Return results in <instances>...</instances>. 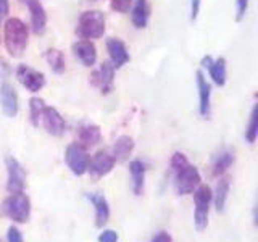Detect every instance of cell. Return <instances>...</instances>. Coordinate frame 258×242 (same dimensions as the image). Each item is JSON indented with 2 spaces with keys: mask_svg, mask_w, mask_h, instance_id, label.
Returning <instances> with one entry per match:
<instances>
[{
  "mask_svg": "<svg viewBox=\"0 0 258 242\" xmlns=\"http://www.w3.org/2000/svg\"><path fill=\"white\" fill-rule=\"evenodd\" d=\"M4 36H5V47L8 53L13 58H20L26 52L28 47V37H29L28 26L20 18H10L7 20L4 26Z\"/></svg>",
  "mask_w": 258,
  "mask_h": 242,
  "instance_id": "1",
  "label": "cell"
},
{
  "mask_svg": "<svg viewBox=\"0 0 258 242\" xmlns=\"http://www.w3.org/2000/svg\"><path fill=\"white\" fill-rule=\"evenodd\" d=\"M2 213L15 223H26L31 216V200L26 194H10L2 204Z\"/></svg>",
  "mask_w": 258,
  "mask_h": 242,
  "instance_id": "2",
  "label": "cell"
},
{
  "mask_svg": "<svg viewBox=\"0 0 258 242\" xmlns=\"http://www.w3.org/2000/svg\"><path fill=\"white\" fill-rule=\"evenodd\" d=\"M213 200V192L207 184H200L194 191V224L197 231H204L208 226V216H210V205Z\"/></svg>",
  "mask_w": 258,
  "mask_h": 242,
  "instance_id": "3",
  "label": "cell"
},
{
  "mask_svg": "<svg viewBox=\"0 0 258 242\" xmlns=\"http://www.w3.org/2000/svg\"><path fill=\"white\" fill-rule=\"evenodd\" d=\"M78 36L83 39H99L105 32V16L99 10H89L84 12L79 16L78 28H76Z\"/></svg>",
  "mask_w": 258,
  "mask_h": 242,
  "instance_id": "4",
  "label": "cell"
},
{
  "mask_svg": "<svg viewBox=\"0 0 258 242\" xmlns=\"http://www.w3.org/2000/svg\"><path fill=\"white\" fill-rule=\"evenodd\" d=\"M200 181H202V177H200L199 169L190 163L174 171V189L179 196L192 194L200 186Z\"/></svg>",
  "mask_w": 258,
  "mask_h": 242,
  "instance_id": "5",
  "label": "cell"
},
{
  "mask_svg": "<svg viewBox=\"0 0 258 242\" xmlns=\"http://www.w3.org/2000/svg\"><path fill=\"white\" fill-rule=\"evenodd\" d=\"M7 166V191L10 194H18L24 191L26 186V171L23 165L15 157L5 158Z\"/></svg>",
  "mask_w": 258,
  "mask_h": 242,
  "instance_id": "6",
  "label": "cell"
},
{
  "mask_svg": "<svg viewBox=\"0 0 258 242\" xmlns=\"http://www.w3.org/2000/svg\"><path fill=\"white\" fill-rule=\"evenodd\" d=\"M64 161H67V165L71 169L73 174L83 176V174L87 173L89 155H87L86 149L81 144L75 142V144L68 145L67 150H64Z\"/></svg>",
  "mask_w": 258,
  "mask_h": 242,
  "instance_id": "7",
  "label": "cell"
},
{
  "mask_svg": "<svg viewBox=\"0 0 258 242\" xmlns=\"http://www.w3.org/2000/svg\"><path fill=\"white\" fill-rule=\"evenodd\" d=\"M116 161L108 150H99L91 160H89L87 171L91 173L94 179H100V177L107 176L111 171Z\"/></svg>",
  "mask_w": 258,
  "mask_h": 242,
  "instance_id": "8",
  "label": "cell"
},
{
  "mask_svg": "<svg viewBox=\"0 0 258 242\" xmlns=\"http://www.w3.org/2000/svg\"><path fill=\"white\" fill-rule=\"evenodd\" d=\"M16 78L29 92H39L45 86V76L40 71L32 70L28 65H20L16 70Z\"/></svg>",
  "mask_w": 258,
  "mask_h": 242,
  "instance_id": "9",
  "label": "cell"
},
{
  "mask_svg": "<svg viewBox=\"0 0 258 242\" xmlns=\"http://www.w3.org/2000/svg\"><path fill=\"white\" fill-rule=\"evenodd\" d=\"M40 123L44 125L45 131L50 136L61 137L64 133H67V123H64V119L60 115V111L53 107H45L44 115H42V121H40Z\"/></svg>",
  "mask_w": 258,
  "mask_h": 242,
  "instance_id": "10",
  "label": "cell"
},
{
  "mask_svg": "<svg viewBox=\"0 0 258 242\" xmlns=\"http://www.w3.org/2000/svg\"><path fill=\"white\" fill-rule=\"evenodd\" d=\"M31 13V26L34 34H44L47 28V13L40 0H21Z\"/></svg>",
  "mask_w": 258,
  "mask_h": 242,
  "instance_id": "11",
  "label": "cell"
},
{
  "mask_svg": "<svg viewBox=\"0 0 258 242\" xmlns=\"http://www.w3.org/2000/svg\"><path fill=\"white\" fill-rule=\"evenodd\" d=\"M86 197L94 205L95 226L97 228H103V226L107 224L110 220V205H108L107 197H105L102 192H91V194H87Z\"/></svg>",
  "mask_w": 258,
  "mask_h": 242,
  "instance_id": "12",
  "label": "cell"
},
{
  "mask_svg": "<svg viewBox=\"0 0 258 242\" xmlns=\"http://www.w3.org/2000/svg\"><path fill=\"white\" fill-rule=\"evenodd\" d=\"M0 103H2V110L5 116L15 118L18 115L20 105H18V94H16L15 87L8 83H4L0 86Z\"/></svg>",
  "mask_w": 258,
  "mask_h": 242,
  "instance_id": "13",
  "label": "cell"
},
{
  "mask_svg": "<svg viewBox=\"0 0 258 242\" xmlns=\"http://www.w3.org/2000/svg\"><path fill=\"white\" fill-rule=\"evenodd\" d=\"M113 79H115V68L110 62H103L92 75V84L99 87L102 94H108L113 89Z\"/></svg>",
  "mask_w": 258,
  "mask_h": 242,
  "instance_id": "14",
  "label": "cell"
},
{
  "mask_svg": "<svg viewBox=\"0 0 258 242\" xmlns=\"http://www.w3.org/2000/svg\"><path fill=\"white\" fill-rule=\"evenodd\" d=\"M196 79L199 89V111L202 116H208L210 107H212V86H210V83L202 71L196 73Z\"/></svg>",
  "mask_w": 258,
  "mask_h": 242,
  "instance_id": "15",
  "label": "cell"
},
{
  "mask_svg": "<svg viewBox=\"0 0 258 242\" xmlns=\"http://www.w3.org/2000/svg\"><path fill=\"white\" fill-rule=\"evenodd\" d=\"M107 50H108L110 60H111L110 63L113 65V68L115 70L124 67V65L129 62V52H127V48L121 39H115V37L108 39Z\"/></svg>",
  "mask_w": 258,
  "mask_h": 242,
  "instance_id": "16",
  "label": "cell"
},
{
  "mask_svg": "<svg viewBox=\"0 0 258 242\" xmlns=\"http://www.w3.org/2000/svg\"><path fill=\"white\" fill-rule=\"evenodd\" d=\"M202 63H204L205 68H208L210 78L213 79V83L216 86H224L226 84V60L223 58V56L213 60L212 56L208 55V56H205L204 60H202Z\"/></svg>",
  "mask_w": 258,
  "mask_h": 242,
  "instance_id": "17",
  "label": "cell"
},
{
  "mask_svg": "<svg viewBox=\"0 0 258 242\" xmlns=\"http://www.w3.org/2000/svg\"><path fill=\"white\" fill-rule=\"evenodd\" d=\"M73 52H75V55L84 67H94L97 62V48L91 40H87V39L79 40V42L73 45Z\"/></svg>",
  "mask_w": 258,
  "mask_h": 242,
  "instance_id": "18",
  "label": "cell"
},
{
  "mask_svg": "<svg viewBox=\"0 0 258 242\" xmlns=\"http://www.w3.org/2000/svg\"><path fill=\"white\" fill-rule=\"evenodd\" d=\"M145 163L142 160H133L129 163V174H131L133 181V192L134 196H141L144 192V184H145Z\"/></svg>",
  "mask_w": 258,
  "mask_h": 242,
  "instance_id": "19",
  "label": "cell"
},
{
  "mask_svg": "<svg viewBox=\"0 0 258 242\" xmlns=\"http://www.w3.org/2000/svg\"><path fill=\"white\" fill-rule=\"evenodd\" d=\"M78 139L84 149L94 147L102 141V131L97 125H83L78 131Z\"/></svg>",
  "mask_w": 258,
  "mask_h": 242,
  "instance_id": "20",
  "label": "cell"
},
{
  "mask_svg": "<svg viewBox=\"0 0 258 242\" xmlns=\"http://www.w3.org/2000/svg\"><path fill=\"white\" fill-rule=\"evenodd\" d=\"M149 18H150L149 0H136V4L133 7V13H131L133 24L137 29H144V28H147Z\"/></svg>",
  "mask_w": 258,
  "mask_h": 242,
  "instance_id": "21",
  "label": "cell"
},
{
  "mask_svg": "<svg viewBox=\"0 0 258 242\" xmlns=\"http://www.w3.org/2000/svg\"><path fill=\"white\" fill-rule=\"evenodd\" d=\"M134 150V141L133 137L129 136H119L115 145H113V158H115V161H119V163H123V161H126L129 158V155L133 153Z\"/></svg>",
  "mask_w": 258,
  "mask_h": 242,
  "instance_id": "22",
  "label": "cell"
},
{
  "mask_svg": "<svg viewBox=\"0 0 258 242\" xmlns=\"http://www.w3.org/2000/svg\"><path fill=\"white\" fill-rule=\"evenodd\" d=\"M234 160H236V157H234V152H231V150H228V149L221 150V152L215 157V160H213L212 174H213L215 177L224 174V173L228 171V169L232 166Z\"/></svg>",
  "mask_w": 258,
  "mask_h": 242,
  "instance_id": "23",
  "label": "cell"
},
{
  "mask_svg": "<svg viewBox=\"0 0 258 242\" xmlns=\"http://www.w3.org/2000/svg\"><path fill=\"white\" fill-rule=\"evenodd\" d=\"M229 188H231V181L229 177H221L216 184V189L213 194V200H215V207L220 213L224 212L226 208V202H228V194H229Z\"/></svg>",
  "mask_w": 258,
  "mask_h": 242,
  "instance_id": "24",
  "label": "cell"
},
{
  "mask_svg": "<svg viewBox=\"0 0 258 242\" xmlns=\"http://www.w3.org/2000/svg\"><path fill=\"white\" fill-rule=\"evenodd\" d=\"M45 60L48 63V67H50L52 71L56 73V75H61L64 68H67V65H64V55L58 48H48L45 52Z\"/></svg>",
  "mask_w": 258,
  "mask_h": 242,
  "instance_id": "25",
  "label": "cell"
},
{
  "mask_svg": "<svg viewBox=\"0 0 258 242\" xmlns=\"http://www.w3.org/2000/svg\"><path fill=\"white\" fill-rule=\"evenodd\" d=\"M45 102L39 97H32L29 100V118H31V123L32 126H39L40 121H42V115H44V110H45Z\"/></svg>",
  "mask_w": 258,
  "mask_h": 242,
  "instance_id": "26",
  "label": "cell"
},
{
  "mask_svg": "<svg viewBox=\"0 0 258 242\" xmlns=\"http://www.w3.org/2000/svg\"><path fill=\"white\" fill-rule=\"evenodd\" d=\"M258 136V105H253L252 113H250V119L245 129V139L248 144H253Z\"/></svg>",
  "mask_w": 258,
  "mask_h": 242,
  "instance_id": "27",
  "label": "cell"
},
{
  "mask_svg": "<svg viewBox=\"0 0 258 242\" xmlns=\"http://www.w3.org/2000/svg\"><path fill=\"white\" fill-rule=\"evenodd\" d=\"M187 163H189L187 157H185L184 153H181V152H176V153H173V157H171V161H169V165H171V169H173V173H174V171H177V169L184 168V166L187 165Z\"/></svg>",
  "mask_w": 258,
  "mask_h": 242,
  "instance_id": "28",
  "label": "cell"
},
{
  "mask_svg": "<svg viewBox=\"0 0 258 242\" xmlns=\"http://www.w3.org/2000/svg\"><path fill=\"white\" fill-rule=\"evenodd\" d=\"M131 4H133V0H111L110 7L118 13H126V12H129Z\"/></svg>",
  "mask_w": 258,
  "mask_h": 242,
  "instance_id": "29",
  "label": "cell"
},
{
  "mask_svg": "<svg viewBox=\"0 0 258 242\" xmlns=\"http://www.w3.org/2000/svg\"><path fill=\"white\" fill-rule=\"evenodd\" d=\"M7 240L8 242H24L23 234H21V231L18 228H16V226H10V228H8Z\"/></svg>",
  "mask_w": 258,
  "mask_h": 242,
  "instance_id": "30",
  "label": "cell"
},
{
  "mask_svg": "<svg viewBox=\"0 0 258 242\" xmlns=\"http://www.w3.org/2000/svg\"><path fill=\"white\" fill-rule=\"evenodd\" d=\"M99 242H118V232L113 229H105L99 236Z\"/></svg>",
  "mask_w": 258,
  "mask_h": 242,
  "instance_id": "31",
  "label": "cell"
},
{
  "mask_svg": "<svg viewBox=\"0 0 258 242\" xmlns=\"http://www.w3.org/2000/svg\"><path fill=\"white\" fill-rule=\"evenodd\" d=\"M236 5H237V15H236V20L242 21L244 16L247 13V8H248V0H236Z\"/></svg>",
  "mask_w": 258,
  "mask_h": 242,
  "instance_id": "32",
  "label": "cell"
},
{
  "mask_svg": "<svg viewBox=\"0 0 258 242\" xmlns=\"http://www.w3.org/2000/svg\"><path fill=\"white\" fill-rule=\"evenodd\" d=\"M150 242H173V237L169 236L166 231H158L155 236L152 237Z\"/></svg>",
  "mask_w": 258,
  "mask_h": 242,
  "instance_id": "33",
  "label": "cell"
},
{
  "mask_svg": "<svg viewBox=\"0 0 258 242\" xmlns=\"http://www.w3.org/2000/svg\"><path fill=\"white\" fill-rule=\"evenodd\" d=\"M200 5H202V0H192L190 2V20L196 21L197 16L200 13Z\"/></svg>",
  "mask_w": 258,
  "mask_h": 242,
  "instance_id": "34",
  "label": "cell"
},
{
  "mask_svg": "<svg viewBox=\"0 0 258 242\" xmlns=\"http://www.w3.org/2000/svg\"><path fill=\"white\" fill-rule=\"evenodd\" d=\"M8 10H10V4H8V0H0V20H4L8 15Z\"/></svg>",
  "mask_w": 258,
  "mask_h": 242,
  "instance_id": "35",
  "label": "cell"
},
{
  "mask_svg": "<svg viewBox=\"0 0 258 242\" xmlns=\"http://www.w3.org/2000/svg\"><path fill=\"white\" fill-rule=\"evenodd\" d=\"M0 242H2V239H0Z\"/></svg>",
  "mask_w": 258,
  "mask_h": 242,
  "instance_id": "36",
  "label": "cell"
}]
</instances>
